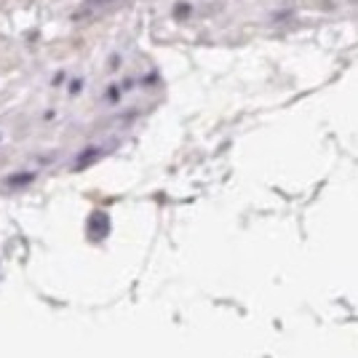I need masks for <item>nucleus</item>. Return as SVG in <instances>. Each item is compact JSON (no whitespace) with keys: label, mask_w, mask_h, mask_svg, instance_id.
Here are the masks:
<instances>
[{"label":"nucleus","mask_w":358,"mask_h":358,"mask_svg":"<svg viewBox=\"0 0 358 358\" xmlns=\"http://www.w3.org/2000/svg\"><path fill=\"white\" fill-rule=\"evenodd\" d=\"M115 6H120V0H83V6L73 14L75 22H91V19H99L107 11H113Z\"/></svg>","instance_id":"f257e3e1"}]
</instances>
